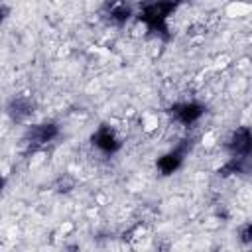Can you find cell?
I'll return each mask as SVG.
<instances>
[{
	"label": "cell",
	"mask_w": 252,
	"mask_h": 252,
	"mask_svg": "<svg viewBox=\"0 0 252 252\" xmlns=\"http://www.w3.org/2000/svg\"><path fill=\"white\" fill-rule=\"evenodd\" d=\"M226 146L232 156H250L252 154V132L248 128H238Z\"/></svg>",
	"instance_id": "cell-1"
},
{
	"label": "cell",
	"mask_w": 252,
	"mask_h": 252,
	"mask_svg": "<svg viewBox=\"0 0 252 252\" xmlns=\"http://www.w3.org/2000/svg\"><path fill=\"white\" fill-rule=\"evenodd\" d=\"M203 112H205V108H203L201 104H197V102H183V104L173 106V116H175V120H179V122L185 124V126L197 122V120L203 116Z\"/></svg>",
	"instance_id": "cell-2"
},
{
	"label": "cell",
	"mask_w": 252,
	"mask_h": 252,
	"mask_svg": "<svg viewBox=\"0 0 252 252\" xmlns=\"http://www.w3.org/2000/svg\"><path fill=\"white\" fill-rule=\"evenodd\" d=\"M55 136H57V126H55V124H37V126H32L30 132H28V140H30V144H33V146L47 144V142H51Z\"/></svg>",
	"instance_id": "cell-4"
},
{
	"label": "cell",
	"mask_w": 252,
	"mask_h": 252,
	"mask_svg": "<svg viewBox=\"0 0 252 252\" xmlns=\"http://www.w3.org/2000/svg\"><path fill=\"white\" fill-rule=\"evenodd\" d=\"M93 142H94V146L100 148L102 152H110V154L120 148V142H118V138L114 136V130H112L110 126H100V128L94 132Z\"/></svg>",
	"instance_id": "cell-3"
},
{
	"label": "cell",
	"mask_w": 252,
	"mask_h": 252,
	"mask_svg": "<svg viewBox=\"0 0 252 252\" xmlns=\"http://www.w3.org/2000/svg\"><path fill=\"white\" fill-rule=\"evenodd\" d=\"M183 156H185V146H179V148H175L173 152L165 154V156L158 161V167L161 169V173H163V175H169V173H173V171L181 165Z\"/></svg>",
	"instance_id": "cell-5"
},
{
	"label": "cell",
	"mask_w": 252,
	"mask_h": 252,
	"mask_svg": "<svg viewBox=\"0 0 252 252\" xmlns=\"http://www.w3.org/2000/svg\"><path fill=\"white\" fill-rule=\"evenodd\" d=\"M8 112H10V116H12L14 120L22 122V120H26V118L33 112V104H32L28 98H14V100L10 102V106H8Z\"/></svg>",
	"instance_id": "cell-6"
},
{
	"label": "cell",
	"mask_w": 252,
	"mask_h": 252,
	"mask_svg": "<svg viewBox=\"0 0 252 252\" xmlns=\"http://www.w3.org/2000/svg\"><path fill=\"white\" fill-rule=\"evenodd\" d=\"M130 8L126 6V4H116V6H112L110 8V20L114 22V24H124L128 18H130Z\"/></svg>",
	"instance_id": "cell-7"
},
{
	"label": "cell",
	"mask_w": 252,
	"mask_h": 252,
	"mask_svg": "<svg viewBox=\"0 0 252 252\" xmlns=\"http://www.w3.org/2000/svg\"><path fill=\"white\" fill-rule=\"evenodd\" d=\"M240 240H242L244 244H252V222L246 224V226L240 230Z\"/></svg>",
	"instance_id": "cell-8"
}]
</instances>
